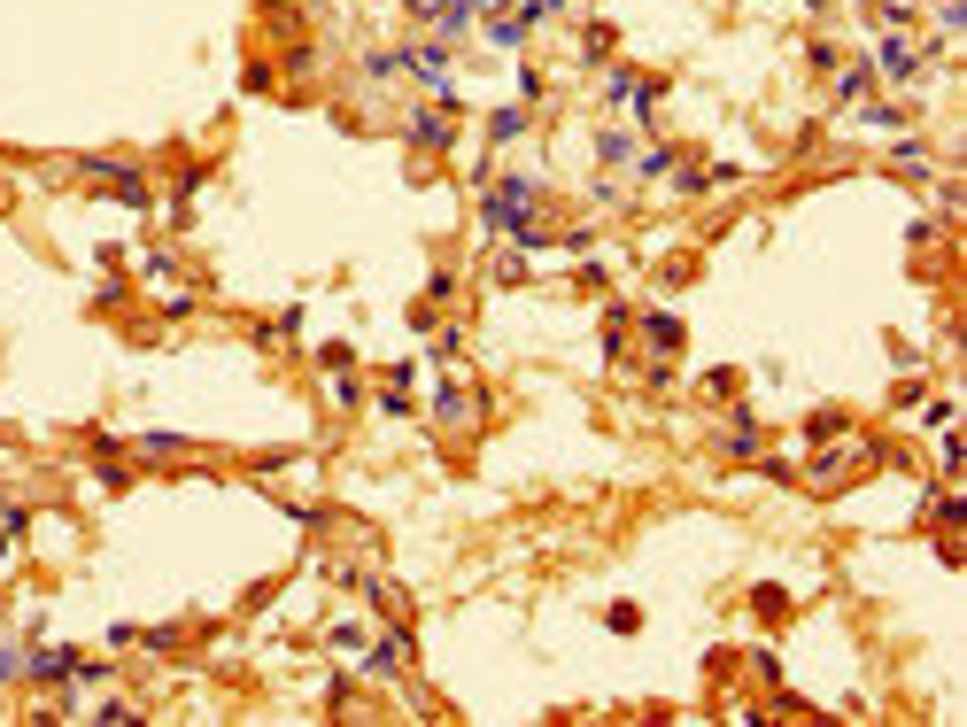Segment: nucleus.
<instances>
[{"mask_svg": "<svg viewBox=\"0 0 967 727\" xmlns=\"http://www.w3.org/2000/svg\"><path fill=\"white\" fill-rule=\"evenodd\" d=\"M78 171L101 186V194H117L124 209H155V186H147V171H132V163H109V155H86Z\"/></svg>", "mask_w": 967, "mask_h": 727, "instance_id": "f257e3e1", "label": "nucleus"}, {"mask_svg": "<svg viewBox=\"0 0 967 727\" xmlns=\"http://www.w3.org/2000/svg\"><path fill=\"white\" fill-rule=\"evenodd\" d=\"M31 681H39V689H70V673H78V658H70V650H39V658H31Z\"/></svg>", "mask_w": 967, "mask_h": 727, "instance_id": "39448f33", "label": "nucleus"}, {"mask_svg": "<svg viewBox=\"0 0 967 727\" xmlns=\"http://www.w3.org/2000/svg\"><path fill=\"white\" fill-rule=\"evenodd\" d=\"M403 8H411L418 24H434V8H441V0H403Z\"/></svg>", "mask_w": 967, "mask_h": 727, "instance_id": "dca6fc26", "label": "nucleus"}, {"mask_svg": "<svg viewBox=\"0 0 967 727\" xmlns=\"http://www.w3.org/2000/svg\"><path fill=\"white\" fill-rule=\"evenodd\" d=\"M519 132H527V109H496V117H488V140L496 147H511Z\"/></svg>", "mask_w": 967, "mask_h": 727, "instance_id": "9b49d317", "label": "nucleus"}, {"mask_svg": "<svg viewBox=\"0 0 967 727\" xmlns=\"http://www.w3.org/2000/svg\"><path fill=\"white\" fill-rule=\"evenodd\" d=\"M898 171H913V178H929V147H921V140H898Z\"/></svg>", "mask_w": 967, "mask_h": 727, "instance_id": "ddd939ff", "label": "nucleus"}, {"mask_svg": "<svg viewBox=\"0 0 967 727\" xmlns=\"http://www.w3.org/2000/svg\"><path fill=\"white\" fill-rule=\"evenodd\" d=\"M411 147H426V155H441V147H457V124L441 117V109H418V117H411Z\"/></svg>", "mask_w": 967, "mask_h": 727, "instance_id": "20e7f679", "label": "nucleus"}, {"mask_svg": "<svg viewBox=\"0 0 967 727\" xmlns=\"http://www.w3.org/2000/svg\"><path fill=\"white\" fill-rule=\"evenodd\" d=\"M720 449H728V457H759V418H751V410H735L728 434H720Z\"/></svg>", "mask_w": 967, "mask_h": 727, "instance_id": "423d86ee", "label": "nucleus"}, {"mask_svg": "<svg viewBox=\"0 0 967 727\" xmlns=\"http://www.w3.org/2000/svg\"><path fill=\"white\" fill-rule=\"evenodd\" d=\"M635 86H643L635 70H612V78H604V93H612V101H635Z\"/></svg>", "mask_w": 967, "mask_h": 727, "instance_id": "4468645a", "label": "nucleus"}, {"mask_svg": "<svg viewBox=\"0 0 967 727\" xmlns=\"http://www.w3.org/2000/svg\"><path fill=\"white\" fill-rule=\"evenodd\" d=\"M434 418H441V426H472V418H480V403H472L465 387H441V395H434Z\"/></svg>", "mask_w": 967, "mask_h": 727, "instance_id": "0eeeda50", "label": "nucleus"}, {"mask_svg": "<svg viewBox=\"0 0 967 727\" xmlns=\"http://www.w3.org/2000/svg\"><path fill=\"white\" fill-rule=\"evenodd\" d=\"M8 673H16V658H8V650H0V681H8Z\"/></svg>", "mask_w": 967, "mask_h": 727, "instance_id": "f3484780", "label": "nucleus"}, {"mask_svg": "<svg viewBox=\"0 0 967 727\" xmlns=\"http://www.w3.org/2000/svg\"><path fill=\"white\" fill-rule=\"evenodd\" d=\"M643 333H650V349H666V356L681 349V318H666V310H650V318H643Z\"/></svg>", "mask_w": 967, "mask_h": 727, "instance_id": "1a4fd4ad", "label": "nucleus"}, {"mask_svg": "<svg viewBox=\"0 0 967 727\" xmlns=\"http://www.w3.org/2000/svg\"><path fill=\"white\" fill-rule=\"evenodd\" d=\"M875 78H890V86H906V78H921V47L890 31V39H882V55H875Z\"/></svg>", "mask_w": 967, "mask_h": 727, "instance_id": "7ed1b4c3", "label": "nucleus"}, {"mask_svg": "<svg viewBox=\"0 0 967 727\" xmlns=\"http://www.w3.org/2000/svg\"><path fill=\"white\" fill-rule=\"evenodd\" d=\"M403 658H411V635L395 627V635H387L380 650H372V673H403Z\"/></svg>", "mask_w": 967, "mask_h": 727, "instance_id": "6e6552de", "label": "nucleus"}, {"mask_svg": "<svg viewBox=\"0 0 967 727\" xmlns=\"http://www.w3.org/2000/svg\"><path fill=\"white\" fill-rule=\"evenodd\" d=\"M395 55H403V70H411L418 86H434L441 101L457 93V78H449V47H441V39H434V47H395Z\"/></svg>", "mask_w": 967, "mask_h": 727, "instance_id": "f03ea898", "label": "nucleus"}, {"mask_svg": "<svg viewBox=\"0 0 967 727\" xmlns=\"http://www.w3.org/2000/svg\"><path fill=\"white\" fill-rule=\"evenodd\" d=\"M836 93H844V109H851V101H867V93H875V70H867V62H851L844 78H836Z\"/></svg>", "mask_w": 967, "mask_h": 727, "instance_id": "9d476101", "label": "nucleus"}, {"mask_svg": "<svg viewBox=\"0 0 967 727\" xmlns=\"http://www.w3.org/2000/svg\"><path fill=\"white\" fill-rule=\"evenodd\" d=\"M596 155H604V163H627V155H635V140H627V132H596Z\"/></svg>", "mask_w": 967, "mask_h": 727, "instance_id": "f8f14e48", "label": "nucleus"}, {"mask_svg": "<svg viewBox=\"0 0 967 727\" xmlns=\"http://www.w3.org/2000/svg\"><path fill=\"white\" fill-rule=\"evenodd\" d=\"M140 449H147V457H178L186 441H178V434H140Z\"/></svg>", "mask_w": 967, "mask_h": 727, "instance_id": "2eb2a0df", "label": "nucleus"}]
</instances>
